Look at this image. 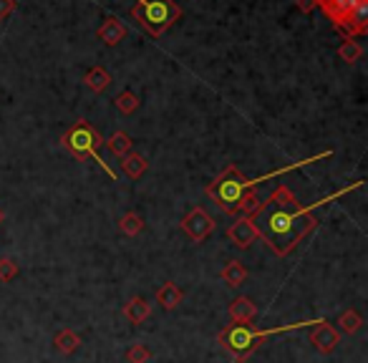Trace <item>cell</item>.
I'll list each match as a JSON object with an SVG mask.
<instances>
[{
	"label": "cell",
	"mask_w": 368,
	"mask_h": 363,
	"mask_svg": "<svg viewBox=\"0 0 368 363\" xmlns=\"http://www.w3.org/2000/svg\"><path fill=\"white\" fill-rule=\"evenodd\" d=\"M361 185L363 182H355L353 187H346V190L335 192L330 197L321 199V202H313L308 207L300 205L296 194L285 185L275 187V192L268 197V202H263L260 210H257V215L252 217V222L260 230V240L275 252L277 258H288L290 252L296 250L298 245L318 227V219L313 215V210L325 205V202H333V199L343 197L346 192L358 190Z\"/></svg>",
	"instance_id": "1"
},
{
	"label": "cell",
	"mask_w": 368,
	"mask_h": 363,
	"mask_svg": "<svg viewBox=\"0 0 368 363\" xmlns=\"http://www.w3.org/2000/svg\"><path fill=\"white\" fill-rule=\"evenodd\" d=\"M313 325H316V320H302V323H288V325H277V328L257 330L252 323H230L227 328L220 330L217 343L222 346L237 363H243V361H247V358L263 346V341H268L270 336H280V333H288V330L313 328Z\"/></svg>",
	"instance_id": "2"
},
{
	"label": "cell",
	"mask_w": 368,
	"mask_h": 363,
	"mask_svg": "<svg viewBox=\"0 0 368 363\" xmlns=\"http://www.w3.org/2000/svg\"><path fill=\"white\" fill-rule=\"evenodd\" d=\"M252 190H255V187L250 185V179L245 177L235 164H230V167H224L210 185L204 187V194H207L224 215H237V212L243 210L245 197H247Z\"/></svg>",
	"instance_id": "3"
},
{
	"label": "cell",
	"mask_w": 368,
	"mask_h": 363,
	"mask_svg": "<svg viewBox=\"0 0 368 363\" xmlns=\"http://www.w3.org/2000/svg\"><path fill=\"white\" fill-rule=\"evenodd\" d=\"M61 144L66 146L68 152L79 159V162H89V159L96 162V164H99L101 169L109 174V179L116 182V172H114L112 167L106 164L104 159L99 157V149L104 146V137H101V134L96 132L89 121H76V124H73L71 129L61 137Z\"/></svg>",
	"instance_id": "4"
},
{
	"label": "cell",
	"mask_w": 368,
	"mask_h": 363,
	"mask_svg": "<svg viewBox=\"0 0 368 363\" xmlns=\"http://www.w3.org/2000/svg\"><path fill=\"white\" fill-rule=\"evenodd\" d=\"M132 15L151 38H159L182 18V8L174 0H137Z\"/></svg>",
	"instance_id": "5"
},
{
	"label": "cell",
	"mask_w": 368,
	"mask_h": 363,
	"mask_svg": "<svg viewBox=\"0 0 368 363\" xmlns=\"http://www.w3.org/2000/svg\"><path fill=\"white\" fill-rule=\"evenodd\" d=\"M182 232L192 242H202L215 232V219L202 210V207H194L190 215H184L182 219Z\"/></svg>",
	"instance_id": "6"
},
{
	"label": "cell",
	"mask_w": 368,
	"mask_h": 363,
	"mask_svg": "<svg viewBox=\"0 0 368 363\" xmlns=\"http://www.w3.org/2000/svg\"><path fill=\"white\" fill-rule=\"evenodd\" d=\"M358 3H363V0H316V6L325 13V18H330L335 31H341L348 23L351 13L358 8Z\"/></svg>",
	"instance_id": "7"
},
{
	"label": "cell",
	"mask_w": 368,
	"mask_h": 363,
	"mask_svg": "<svg viewBox=\"0 0 368 363\" xmlns=\"http://www.w3.org/2000/svg\"><path fill=\"white\" fill-rule=\"evenodd\" d=\"M227 240H230L235 247H240V250H247L255 240H260V230H257V225L252 222V217H237L235 222H232L230 227H227Z\"/></svg>",
	"instance_id": "8"
},
{
	"label": "cell",
	"mask_w": 368,
	"mask_h": 363,
	"mask_svg": "<svg viewBox=\"0 0 368 363\" xmlns=\"http://www.w3.org/2000/svg\"><path fill=\"white\" fill-rule=\"evenodd\" d=\"M310 343L316 346V350H321V353H333L338 348V343H341V330L333 328L328 320L321 318L310 330Z\"/></svg>",
	"instance_id": "9"
},
{
	"label": "cell",
	"mask_w": 368,
	"mask_h": 363,
	"mask_svg": "<svg viewBox=\"0 0 368 363\" xmlns=\"http://www.w3.org/2000/svg\"><path fill=\"white\" fill-rule=\"evenodd\" d=\"M257 316V305L252 298L237 295L230 303V318L232 323H252V318Z\"/></svg>",
	"instance_id": "10"
},
{
	"label": "cell",
	"mask_w": 368,
	"mask_h": 363,
	"mask_svg": "<svg viewBox=\"0 0 368 363\" xmlns=\"http://www.w3.org/2000/svg\"><path fill=\"white\" fill-rule=\"evenodd\" d=\"M126 38V26L116 15H109L104 20V26L99 28V40H104L106 46H118Z\"/></svg>",
	"instance_id": "11"
},
{
	"label": "cell",
	"mask_w": 368,
	"mask_h": 363,
	"mask_svg": "<svg viewBox=\"0 0 368 363\" xmlns=\"http://www.w3.org/2000/svg\"><path fill=\"white\" fill-rule=\"evenodd\" d=\"M149 316H151V305H149V300L141 295L132 298V300L124 305V318L132 325H141Z\"/></svg>",
	"instance_id": "12"
},
{
	"label": "cell",
	"mask_w": 368,
	"mask_h": 363,
	"mask_svg": "<svg viewBox=\"0 0 368 363\" xmlns=\"http://www.w3.org/2000/svg\"><path fill=\"white\" fill-rule=\"evenodd\" d=\"M146 167H149V162H146L141 154L137 152H129L121 157V169H124V174L129 179H139V177H144L146 172Z\"/></svg>",
	"instance_id": "13"
},
{
	"label": "cell",
	"mask_w": 368,
	"mask_h": 363,
	"mask_svg": "<svg viewBox=\"0 0 368 363\" xmlns=\"http://www.w3.org/2000/svg\"><path fill=\"white\" fill-rule=\"evenodd\" d=\"M84 84L91 88L93 93H101L104 88H109V84H112V73L106 71L104 66H93V68H89V73L84 76Z\"/></svg>",
	"instance_id": "14"
},
{
	"label": "cell",
	"mask_w": 368,
	"mask_h": 363,
	"mask_svg": "<svg viewBox=\"0 0 368 363\" xmlns=\"http://www.w3.org/2000/svg\"><path fill=\"white\" fill-rule=\"evenodd\" d=\"M182 291H179L174 283H164L162 288L157 291V303L164 308V311H174L179 303H182Z\"/></svg>",
	"instance_id": "15"
},
{
	"label": "cell",
	"mask_w": 368,
	"mask_h": 363,
	"mask_svg": "<svg viewBox=\"0 0 368 363\" xmlns=\"http://www.w3.org/2000/svg\"><path fill=\"white\" fill-rule=\"evenodd\" d=\"M220 277H222L224 283L230 285V288H240V285L247 280V270H245L243 263H237V260H230V263L224 265L222 272H220Z\"/></svg>",
	"instance_id": "16"
},
{
	"label": "cell",
	"mask_w": 368,
	"mask_h": 363,
	"mask_svg": "<svg viewBox=\"0 0 368 363\" xmlns=\"http://www.w3.org/2000/svg\"><path fill=\"white\" fill-rule=\"evenodd\" d=\"M53 343H56V348L61 350V353H73V350H79L81 346V336L76 333V330L71 328H63L61 333H56V338H53Z\"/></svg>",
	"instance_id": "17"
},
{
	"label": "cell",
	"mask_w": 368,
	"mask_h": 363,
	"mask_svg": "<svg viewBox=\"0 0 368 363\" xmlns=\"http://www.w3.org/2000/svg\"><path fill=\"white\" fill-rule=\"evenodd\" d=\"M118 230L124 232L126 238H137L139 232L144 230V219H141V215H137V212H126L124 217L118 219Z\"/></svg>",
	"instance_id": "18"
},
{
	"label": "cell",
	"mask_w": 368,
	"mask_h": 363,
	"mask_svg": "<svg viewBox=\"0 0 368 363\" xmlns=\"http://www.w3.org/2000/svg\"><path fill=\"white\" fill-rule=\"evenodd\" d=\"M361 325H363V318H361V313L358 311H353V308H351V311H343L341 313V318H338V328L343 330V333H358V330H361Z\"/></svg>",
	"instance_id": "19"
},
{
	"label": "cell",
	"mask_w": 368,
	"mask_h": 363,
	"mask_svg": "<svg viewBox=\"0 0 368 363\" xmlns=\"http://www.w3.org/2000/svg\"><path fill=\"white\" fill-rule=\"evenodd\" d=\"M104 144H109V149H112L116 157H124V154L132 152L134 141H132V137H129L126 132H116L112 139H109V141H104Z\"/></svg>",
	"instance_id": "20"
},
{
	"label": "cell",
	"mask_w": 368,
	"mask_h": 363,
	"mask_svg": "<svg viewBox=\"0 0 368 363\" xmlns=\"http://www.w3.org/2000/svg\"><path fill=\"white\" fill-rule=\"evenodd\" d=\"M338 56H341V61H346V63H355V61L363 56V46L358 40H346V43L338 48Z\"/></svg>",
	"instance_id": "21"
},
{
	"label": "cell",
	"mask_w": 368,
	"mask_h": 363,
	"mask_svg": "<svg viewBox=\"0 0 368 363\" xmlns=\"http://www.w3.org/2000/svg\"><path fill=\"white\" fill-rule=\"evenodd\" d=\"M114 104H116V109L121 114H126V116H129V114H134L139 109V99H137V93H132V91H121L116 96V99H114Z\"/></svg>",
	"instance_id": "22"
},
{
	"label": "cell",
	"mask_w": 368,
	"mask_h": 363,
	"mask_svg": "<svg viewBox=\"0 0 368 363\" xmlns=\"http://www.w3.org/2000/svg\"><path fill=\"white\" fill-rule=\"evenodd\" d=\"M149 358H151V350L141 343H134L132 348L126 350V361L129 363H149Z\"/></svg>",
	"instance_id": "23"
},
{
	"label": "cell",
	"mask_w": 368,
	"mask_h": 363,
	"mask_svg": "<svg viewBox=\"0 0 368 363\" xmlns=\"http://www.w3.org/2000/svg\"><path fill=\"white\" fill-rule=\"evenodd\" d=\"M15 277H18V263L10 258L0 260V283H10Z\"/></svg>",
	"instance_id": "24"
},
{
	"label": "cell",
	"mask_w": 368,
	"mask_h": 363,
	"mask_svg": "<svg viewBox=\"0 0 368 363\" xmlns=\"http://www.w3.org/2000/svg\"><path fill=\"white\" fill-rule=\"evenodd\" d=\"M13 10H15V0H0V20H6Z\"/></svg>",
	"instance_id": "25"
},
{
	"label": "cell",
	"mask_w": 368,
	"mask_h": 363,
	"mask_svg": "<svg viewBox=\"0 0 368 363\" xmlns=\"http://www.w3.org/2000/svg\"><path fill=\"white\" fill-rule=\"evenodd\" d=\"M296 6L300 13H310V10H316V0H296Z\"/></svg>",
	"instance_id": "26"
},
{
	"label": "cell",
	"mask_w": 368,
	"mask_h": 363,
	"mask_svg": "<svg viewBox=\"0 0 368 363\" xmlns=\"http://www.w3.org/2000/svg\"><path fill=\"white\" fill-rule=\"evenodd\" d=\"M0 222H3V212H0Z\"/></svg>",
	"instance_id": "27"
}]
</instances>
